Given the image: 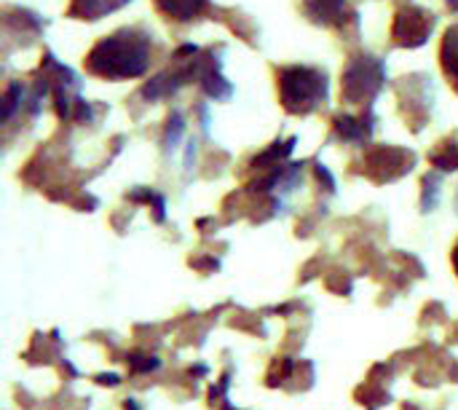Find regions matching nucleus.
<instances>
[{"label":"nucleus","mask_w":458,"mask_h":410,"mask_svg":"<svg viewBox=\"0 0 458 410\" xmlns=\"http://www.w3.org/2000/svg\"><path fill=\"white\" fill-rule=\"evenodd\" d=\"M153 57L150 35L142 28H123L91 46L86 70L107 81H129L147 73Z\"/></svg>","instance_id":"f257e3e1"},{"label":"nucleus","mask_w":458,"mask_h":410,"mask_svg":"<svg viewBox=\"0 0 458 410\" xmlns=\"http://www.w3.org/2000/svg\"><path fill=\"white\" fill-rule=\"evenodd\" d=\"M276 83L287 113L309 115L328 102V75L320 67H309V65L279 67Z\"/></svg>","instance_id":"f03ea898"},{"label":"nucleus","mask_w":458,"mask_h":410,"mask_svg":"<svg viewBox=\"0 0 458 410\" xmlns=\"http://www.w3.org/2000/svg\"><path fill=\"white\" fill-rule=\"evenodd\" d=\"M386 81V67L381 59L370 57V54H362V57H354L344 75H341V97L351 105H370V99L381 91Z\"/></svg>","instance_id":"7ed1b4c3"},{"label":"nucleus","mask_w":458,"mask_h":410,"mask_svg":"<svg viewBox=\"0 0 458 410\" xmlns=\"http://www.w3.org/2000/svg\"><path fill=\"white\" fill-rule=\"evenodd\" d=\"M434 14L421 9V6H402L397 14H394V22H391V38L397 46L402 49H418L429 41L431 30H434Z\"/></svg>","instance_id":"20e7f679"},{"label":"nucleus","mask_w":458,"mask_h":410,"mask_svg":"<svg viewBox=\"0 0 458 410\" xmlns=\"http://www.w3.org/2000/svg\"><path fill=\"white\" fill-rule=\"evenodd\" d=\"M413 167V154L402 151V148H391V146H383V148H375L367 154L365 159V172L375 180V183H389V180H397L402 177L405 172H410Z\"/></svg>","instance_id":"39448f33"},{"label":"nucleus","mask_w":458,"mask_h":410,"mask_svg":"<svg viewBox=\"0 0 458 410\" xmlns=\"http://www.w3.org/2000/svg\"><path fill=\"white\" fill-rule=\"evenodd\" d=\"M303 14L320 28H344L354 17L346 0H303Z\"/></svg>","instance_id":"423d86ee"},{"label":"nucleus","mask_w":458,"mask_h":410,"mask_svg":"<svg viewBox=\"0 0 458 410\" xmlns=\"http://www.w3.org/2000/svg\"><path fill=\"white\" fill-rule=\"evenodd\" d=\"M196 78L201 81V89L212 99H228L233 94V86L220 73V59L212 54L207 59H196Z\"/></svg>","instance_id":"0eeeda50"},{"label":"nucleus","mask_w":458,"mask_h":410,"mask_svg":"<svg viewBox=\"0 0 458 410\" xmlns=\"http://www.w3.org/2000/svg\"><path fill=\"white\" fill-rule=\"evenodd\" d=\"M131 0H70L67 17L81 22H97L102 17H110L113 12L129 6Z\"/></svg>","instance_id":"6e6552de"},{"label":"nucleus","mask_w":458,"mask_h":410,"mask_svg":"<svg viewBox=\"0 0 458 410\" xmlns=\"http://www.w3.org/2000/svg\"><path fill=\"white\" fill-rule=\"evenodd\" d=\"M439 65L445 78L450 81V86L458 94V25H450L442 35V46H439Z\"/></svg>","instance_id":"1a4fd4ad"},{"label":"nucleus","mask_w":458,"mask_h":410,"mask_svg":"<svg viewBox=\"0 0 458 410\" xmlns=\"http://www.w3.org/2000/svg\"><path fill=\"white\" fill-rule=\"evenodd\" d=\"M156 9L172 22H193L207 9V0H156Z\"/></svg>","instance_id":"9d476101"},{"label":"nucleus","mask_w":458,"mask_h":410,"mask_svg":"<svg viewBox=\"0 0 458 410\" xmlns=\"http://www.w3.org/2000/svg\"><path fill=\"white\" fill-rule=\"evenodd\" d=\"M336 131L349 143H365L370 131H373V115L351 118V115H338L336 118Z\"/></svg>","instance_id":"9b49d317"},{"label":"nucleus","mask_w":458,"mask_h":410,"mask_svg":"<svg viewBox=\"0 0 458 410\" xmlns=\"http://www.w3.org/2000/svg\"><path fill=\"white\" fill-rule=\"evenodd\" d=\"M431 162L439 167V170H458V146L455 143H450V146H445L439 154H434L431 156Z\"/></svg>","instance_id":"f8f14e48"},{"label":"nucleus","mask_w":458,"mask_h":410,"mask_svg":"<svg viewBox=\"0 0 458 410\" xmlns=\"http://www.w3.org/2000/svg\"><path fill=\"white\" fill-rule=\"evenodd\" d=\"M180 134H183V115H180V113H172V115H170V126H167V137H164L167 151H172V148L178 146Z\"/></svg>","instance_id":"ddd939ff"},{"label":"nucleus","mask_w":458,"mask_h":410,"mask_svg":"<svg viewBox=\"0 0 458 410\" xmlns=\"http://www.w3.org/2000/svg\"><path fill=\"white\" fill-rule=\"evenodd\" d=\"M20 102H22V86H20V83H9L6 97H4V115H6V118H12L14 107H17Z\"/></svg>","instance_id":"4468645a"},{"label":"nucleus","mask_w":458,"mask_h":410,"mask_svg":"<svg viewBox=\"0 0 458 410\" xmlns=\"http://www.w3.org/2000/svg\"><path fill=\"white\" fill-rule=\"evenodd\" d=\"M445 6H447L450 12H458V0H445Z\"/></svg>","instance_id":"2eb2a0df"},{"label":"nucleus","mask_w":458,"mask_h":410,"mask_svg":"<svg viewBox=\"0 0 458 410\" xmlns=\"http://www.w3.org/2000/svg\"><path fill=\"white\" fill-rule=\"evenodd\" d=\"M455 265H458V249H455Z\"/></svg>","instance_id":"dca6fc26"}]
</instances>
